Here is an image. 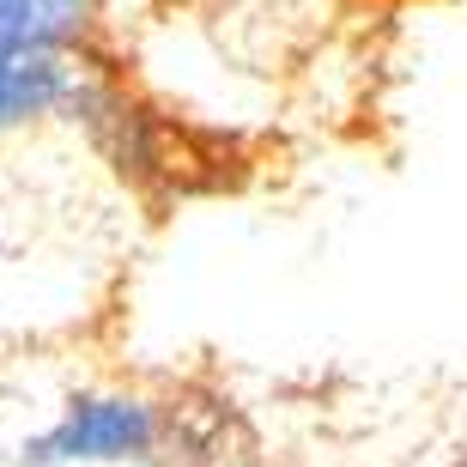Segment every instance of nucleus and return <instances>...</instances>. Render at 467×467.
<instances>
[{
    "label": "nucleus",
    "instance_id": "nucleus-1",
    "mask_svg": "<svg viewBox=\"0 0 467 467\" xmlns=\"http://www.w3.org/2000/svg\"><path fill=\"white\" fill-rule=\"evenodd\" d=\"M79 36L49 25L43 13L0 0V140L36 121L79 109Z\"/></svg>",
    "mask_w": 467,
    "mask_h": 467
},
{
    "label": "nucleus",
    "instance_id": "nucleus-2",
    "mask_svg": "<svg viewBox=\"0 0 467 467\" xmlns=\"http://www.w3.org/2000/svg\"><path fill=\"white\" fill-rule=\"evenodd\" d=\"M158 450V413L140 395H79L43 437L25 443V462L73 467V462H140Z\"/></svg>",
    "mask_w": 467,
    "mask_h": 467
},
{
    "label": "nucleus",
    "instance_id": "nucleus-3",
    "mask_svg": "<svg viewBox=\"0 0 467 467\" xmlns=\"http://www.w3.org/2000/svg\"><path fill=\"white\" fill-rule=\"evenodd\" d=\"M18 6H31V13H43L49 25H61L67 36H79V31L91 25V18H98V13L109 6V0H18Z\"/></svg>",
    "mask_w": 467,
    "mask_h": 467
}]
</instances>
